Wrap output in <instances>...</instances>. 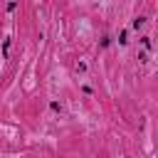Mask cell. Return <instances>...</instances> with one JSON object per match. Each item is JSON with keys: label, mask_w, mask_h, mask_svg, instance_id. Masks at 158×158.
Segmentation results:
<instances>
[{"label": "cell", "mask_w": 158, "mask_h": 158, "mask_svg": "<svg viewBox=\"0 0 158 158\" xmlns=\"http://www.w3.org/2000/svg\"><path fill=\"white\" fill-rule=\"evenodd\" d=\"M143 25H146V17H136V20H133V27H136V30L143 27Z\"/></svg>", "instance_id": "obj_1"}, {"label": "cell", "mask_w": 158, "mask_h": 158, "mask_svg": "<svg viewBox=\"0 0 158 158\" xmlns=\"http://www.w3.org/2000/svg\"><path fill=\"white\" fill-rule=\"evenodd\" d=\"M7 49H10V40H5V44H2V54L7 57Z\"/></svg>", "instance_id": "obj_2"}]
</instances>
